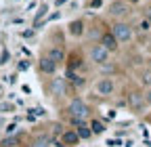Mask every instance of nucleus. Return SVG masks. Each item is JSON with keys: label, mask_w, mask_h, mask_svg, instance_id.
Returning a JSON list of instances; mask_svg holds the SVG:
<instances>
[{"label": "nucleus", "mask_w": 151, "mask_h": 147, "mask_svg": "<svg viewBox=\"0 0 151 147\" xmlns=\"http://www.w3.org/2000/svg\"><path fill=\"white\" fill-rule=\"evenodd\" d=\"M46 88H48V93H50V97H52V99L67 97V93L71 90L69 80H67L65 76H57V74H55V76H50V80H48Z\"/></svg>", "instance_id": "39448f33"}, {"label": "nucleus", "mask_w": 151, "mask_h": 147, "mask_svg": "<svg viewBox=\"0 0 151 147\" xmlns=\"http://www.w3.org/2000/svg\"><path fill=\"white\" fill-rule=\"evenodd\" d=\"M76 133H78L80 141H82V139H90V137H92V130H90L88 122H78V124H76Z\"/></svg>", "instance_id": "dca6fc26"}, {"label": "nucleus", "mask_w": 151, "mask_h": 147, "mask_svg": "<svg viewBox=\"0 0 151 147\" xmlns=\"http://www.w3.org/2000/svg\"><path fill=\"white\" fill-rule=\"evenodd\" d=\"M126 103L130 109H143L147 103H145V93H141V90H130V93L126 95Z\"/></svg>", "instance_id": "9d476101"}, {"label": "nucleus", "mask_w": 151, "mask_h": 147, "mask_svg": "<svg viewBox=\"0 0 151 147\" xmlns=\"http://www.w3.org/2000/svg\"><path fill=\"white\" fill-rule=\"evenodd\" d=\"M132 15V2L128 0H111L107 6V17L111 21H128Z\"/></svg>", "instance_id": "7ed1b4c3"}, {"label": "nucleus", "mask_w": 151, "mask_h": 147, "mask_svg": "<svg viewBox=\"0 0 151 147\" xmlns=\"http://www.w3.org/2000/svg\"><path fill=\"white\" fill-rule=\"evenodd\" d=\"M99 42H101V44L111 53V55H113V53H118V50H120V46H122V44L116 40V36L111 34V30H105V32H103V36L99 38Z\"/></svg>", "instance_id": "9b49d317"}, {"label": "nucleus", "mask_w": 151, "mask_h": 147, "mask_svg": "<svg viewBox=\"0 0 151 147\" xmlns=\"http://www.w3.org/2000/svg\"><path fill=\"white\" fill-rule=\"evenodd\" d=\"M101 71H103V76H113V74H116V63H113V61L103 63L101 65Z\"/></svg>", "instance_id": "aec40b11"}, {"label": "nucleus", "mask_w": 151, "mask_h": 147, "mask_svg": "<svg viewBox=\"0 0 151 147\" xmlns=\"http://www.w3.org/2000/svg\"><path fill=\"white\" fill-rule=\"evenodd\" d=\"M84 53H86V59L94 65V67H101L103 63H107L109 61V57H111V53L97 40V42H86V46H84Z\"/></svg>", "instance_id": "f03ea898"}, {"label": "nucleus", "mask_w": 151, "mask_h": 147, "mask_svg": "<svg viewBox=\"0 0 151 147\" xmlns=\"http://www.w3.org/2000/svg\"><path fill=\"white\" fill-rule=\"evenodd\" d=\"M94 93H97L101 99H107V97H113L118 90V84L113 80V76H101L97 82H94Z\"/></svg>", "instance_id": "423d86ee"}, {"label": "nucleus", "mask_w": 151, "mask_h": 147, "mask_svg": "<svg viewBox=\"0 0 151 147\" xmlns=\"http://www.w3.org/2000/svg\"><path fill=\"white\" fill-rule=\"evenodd\" d=\"M128 2H137V0H128Z\"/></svg>", "instance_id": "b1692460"}, {"label": "nucleus", "mask_w": 151, "mask_h": 147, "mask_svg": "<svg viewBox=\"0 0 151 147\" xmlns=\"http://www.w3.org/2000/svg\"><path fill=\"white\" fill-rule=\"evenodd\" d=\"M44 55H48V57H50L55 63H59V65H63V63L67 61V50H65V44H63V42H55V44L46 46Z\"/></svg>", "instance_id": "0eeeda50"}, {"label": "nucleus", "mask_w": 151, "mask_h": 147, "mask_svg": "<svg viewBox=\"0 0 151 147\" xmlns=\"http://www.w3.org/2000/svg\"><path fill=\"white\" fill-rule=\"evenodd\" d=\"M134 34L143 36V34H151V21L147 19V17H141L139 23L134 25Z\"/></svg>", "instance_id": "2eb2a0df"}, {"label": "nucleus", "mask_w": 151, "mask_h": 147, "mask_svg": "<svg viewBox=\"0 0 151 147\" xmlns=\"http://www.w3.org/2000/svg\"><path fill=\"white\" fill-rule=\"evenodd\" d=\"M139 82H141V86L151 88V69H149V67H143V69L139 71Z\"/></svg>", "instance_id": "f3484780"}, {"label": "nucleus", "mask_w": 151, "mask_h": 147, "mask_svg": "<svg viewBox=\"0 0 151 147\" xmlns=\"http://www.w3.org/2000/svg\"><path fill=\"white\" fill-rule=\"evenodd\" d=\"M50 143H52V135H42L32 141V147H50Z\"/></svg>", "instance_id": "a211bd4d"}, {"label": "nucleus", "mask_w": 151, "mask_h": 147, "mask_svg": "<svg viewBox=\"0 0 151 147\" xmlns=\"http://www.w3.org/2000/svg\"><path fill=\"white\" fill-rule=\"evenodd\" d=\"M147 67H149V69H151V59H149V61H147Z\"/></svg>", "instance_id": "5701e85b"}, {"label": "nucleus", "mask_w": 151, "mask_h": 147, "mask_svg": "<svg viewBox=\"0 0 151 147\" xmlns=\"http://www.w3.org/2000/svg\"><path fill=\"white\" fill-rule=\"evenodd\" d=\"M88 126H90L92 135H101V133L105 130V124H103V122H99V120H88Z\"/></svg>", "instance_id": "6ab92c4d"}, {"label": "nucleus", "mask_w": 151, "mask_h": 147, "mask_svg": "<svg viewBox=\"0 0 151 147\" xmlns=\"http://www.w3.org/2000/svg\"><path fill=\"white\" fill-rule=\"evenodd\" d=\"M143 17H147V19L151 21V2H149V4L145 6V15H143Z\"/></svg>", "instance_id": "4be33fe9"}, {"label": "nucleus", "mask_w": 151, "mask_h": 147, "mask_svg": "<svg viewBox=\"0 0 151 147\" xmlns=\"http://www.w3.org/2000/svg\"><path fill=\"white\" fill-rule=\"evenodd\" d=\"M67 80H69L71 90H73V88H84V86H86V82H88L84 76H78V74H73V71H69V78H67Z\"/></svg>", "instance_id": "4468645a"}, {"label": "nucleus", "mask_w": 151, "mask_h": 147, "mask_svg": "<svg viewBox=\"0 0 151 147\" xmlns=\"http://www.w3.org/2000/svg\"><path fill=\"white\" fill-rule=\"evenodd\" d=\"M65 114L71 120V124L76 126L78 122H88L90 120V107L82 97H71L65 105Z\"/></svg>", "instance_id": "f257e3e1"}, {"label": "nucleus", "mask_w": 151, "mask_h": 147, "mask_svg": "<svg viewBox=\"0 0 151 147\" xmlns=\"http://www.w3.org/2000/svg\"><path fill=\"white\" fill-rule=\"evenodd\" d=\"M145 103H147V105H151V88H147V90H145Z\"/></svg>", "instance_id": "412c9836"}, {"label": "nucleus", "mask_w": 151, "mask_h": 147, "mask_svg": "<svg viewBox=\"0 0 151 147\" xmlns=\"http://www.w3.org/2000/svg\"><path fill=\"white\" fill-rule=\"evenodd\" d=\"M101 27H103L101 23L94 21L90 27H86V36H84V38H86L88 42H97V40L101 38V36H103V32H105V30H101Z\"/></svg>", "instance_id": "ddd939ff"}, {"label": "nucleus", "mask_w": 151, "mask_h": 147, "mask_svg": "<svg viewBox=\"0 0 151 147\" xmlns=\"http://www.w3.org/2000/svg\"><path fill=\"white\" fill-rule=\"evenodd\" d=\"M86 21L84 19H73L71 23H69V34L73 36V38H84L86 36Z\"/></svg>", "instance_id": "f8f14e48"}, {"label": "nucleus", "mask_w": 151, "mask_h": 147, "mask_svg": "<svg viewBox=\"0 0 151 147\" xmlns=\"http://www.w3.org/2000/svg\"><path fill=\"white\" fill-rule=\"evenodd\" d=\"M59 67H61V65L55 63V61L48 57V55H44V53L40 55V59H38V71H40L42 76H55Z\"/></svg>", "instance_id": "6e6552de"}, {"label": "nucleus", "mask_w": 151, "mask_h": 147, "mask_svg": "<svg viewBox=\"0 0 151 147\" xmlns=\"http://www.w3.org/2000/svg\"><path fill=\"white\" fill-rule=\"evenodd\" d=\"M109 30H111V34L116 36V40L120 42V44H128V42H132L134 40V25L132 23H128V21H113L111 25H109Z\"/></svg>", "instance_id": "20e7f679"}, {"label": "nucleus", "mask_w": 151, "mask_h": 147, "mask_svg": "<svg viewBox=\"0 0 151 147\" xmlns=\"http://www.w3.org/2000/svg\"><path fill=\"white\" fill-rule=\"evenodd\" d=\"M78 143H80V137H78V133H76V128H67V130L61 133L57 147H76Z\"/></svg>", "instance_id": "1a4fd4ad"}]
</instances>
